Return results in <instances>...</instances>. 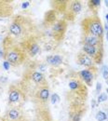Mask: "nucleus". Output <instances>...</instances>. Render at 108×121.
I'll list each match as a JSON object with an SVG mask.
<instances>
[{
    "instance_id": "nucleus-24",
    "label": "nucleus",
    "mask_w": 108,
    "mask_h": 121,
    "mask_svg": "<svg viewBox=\"0 0 108 121\" xmlns=\"http://www.w3.org/2000/svg\"><path fill=\"white\" fill-rule=\"evenodd\" d=\"M3 64H4V67H5V69H6V70H8V69L9 68V65H10V64H9L8 61H6V60H5Z\"/></svg>"
},
{
    "instance_id": "nucleus-17",
    "label": "nucleus",
    "mask_w": 108,
    "mask_h": 121,
    "mask_svg": "<svg viewBox=\"0 0 108 121\" xmlns=\"http://www.w3.org/2000/svg\"><path fill=\"white\" fill-rule=\"evenodd\" d=\"M47 61L51 65L57 66L62 62V58L59 55H50L47 58Z\"/></svg>"
},
{
    "instance_id": "nucleus-19",
    "label": "nucleus",
    "mask_w": 108,
    "mask_h": 121,
    "mask_svg": "<svg viewBox=\"0 0 108 121\" xmlns=\"http://www.w3.org/2000/svg\"><path fill=\"white\" fill-rule=\"evenodd\" d=\"M0 121H29V120H28V118L24 115V116H22V117H19L17 119H10V118H8L5 116H3V117H0Z\"/></svg>"
},
{
    "instance_id": "nucleus-20",
    "label": "nucleus",
    "mask_w": 108,
    "mask_h": 121,
    "mask_svg": "<svg viewBox=\"0 0 108 121\" xmlns=\"http://www.w3.org/2000/svg\"><path fill=\"white\" fill-rule=\"evenodd\" d=\"M96 119L98 121H104L107 119V117H106V114L102 112V111H99L96 115Z\"/></svg>"
},
{
    "instance_id": "nucleus-1",
    "label": "nucleus",
    "mask_w": 108,
    "mask_h": 121,
    "mask_svg": "<svg viewBox=\"0 0 108 121\" xmlns=\"http://www.w3.org/2000/svg\"><path fill=\"white\" fill-rule=\"evenodd\" d=\"M34 28L35 26L33 25L31 20L23 16H16L9 25V34L8 36L14 43H16V39H21L22 42H23L26 39L33 37Z\"/></svg>"
},
{
    "instance_id": "nucleus-21",
    "label": "nucleus",
    "mask_w": 108,
    "mask_h": 121,
    "mask_svg": "<svg viewBox=\"0 0 108 121\" xmlns=\"http://www.w3.org/2000/svg\"><path fill=\"white\" fill-rule=\"evenodd\" d=\"M102 74H103V76L105 80L108 79V66L107 65H104L103 66V69H102Z\"/></svg>"
},
{
    "instance_id": "nucleus-22",
    "label": "nucleus",
    "mask_w": 108,
    "mask_h": 121,
    "mask_svg": "<svg viewBox=\"0 0 108 121\" xmlns=\"http://www.w3.org/2000/svg\"><path fill=\"white\" fill-rule=\"evenodd\" d=\"M60 101V97H59V95L57 94V93H54V94H52L51 95V104H56V103H58Z\"/></svg>"
},
{
    "instance_id": "nucleus-12",
    "label": "nucleus",
    "mask_w": 108,
    "mask_h": 121,
    "mask_svg": "<svg viewBox=\"0 0 108 121\" xmlns=\"http://www.w3.org/2000/svg\"><path fill=\"white\" fill-rule=\"evenodd\" d=\"M77 61L78 64L83 65L85 67L88 68H94V61L91 60V57H89L85 52H83L82 50L79 51L77 55Z\"/></svg>"
},
{
    "instance_id": "nucleus-23",
    "label": "nucleus",
    "mask_w": 108,
    "mask_h": 121,
    "mask_svg": "<svg viewBox=\"0 0 108 121\" xmlns=\"http://www.w3.org/2000/svg\"><path fill=\"white\" fill-rule=\"evenodd\" d=\"M106 100H107V95L105 93H102L98 97V103H102V102H104Z\"/></svg>"
},
{
    "instance_id": "nucleus-6",
    "label": "nucleus",
    "mask_w": 108,
    "mask_h": 121,
    "mask_svg": "<svg viewBox=\"0 0 108 121\" xmlns=\"http://www.w3.org/2000/svg\"><path fill=\"white\" fill-rule=\"evenodd\" d=\"M20 45L23 48L25 53L28 54L29 56H32V57L37 55L39 53V51H40V47L38 45V43L36 42L35 36L26 39L25 41L20 43Z\"/></svg>"
},
{
    "instance_id": "nucleus-3",
    "label": "nucleus",
    "mask_w": 108,
    "mask_h": 121,
    "mask_svg": "<svg viewBox=\"0 0 108 121\" xmlns=\"http://www.w3.org/2000/svg\"><path fill=\"white\" fill-rule=\"evenodd\" d=\"M81 27L83 30V35H90L97 37L103 38L104 29L101 20L98 16L88 17L81 22Z\"/></svg>"
},
{
    "instance_id": "nucleus-9",
    "label": "nucleus",
    "mask_w": 108,
    "mask_h": 121,
    "mask_svg": "<svg viewBox=\"0 0 108 121\" xmlns=\"http://www.w3.org/2000/svg\"><path fill=\"white\" fill-rule=\"evenodd\" d=\"M82 44L83 45L93 46V47H100L103 48V38L97 37L90 35H82Z\"/></svg>"
},
{
    "instance_id": "nucleus-10",
    "label": "nucleus",
    "mask_w": 108,
    "mask_h": 121,
    "mask_svg": "<svg viewBox=\"0 0 108 121\" xmlns=\"http://www.w3.org/2000/svg\"><path fill=\"white\" fill-rule=\"evenodd\" d=\"M34 121H53L52 117L48 110V108H40V107H36L35 109V116Z\"/></svg>"
},
{
    "instance_id": "nucleus-13",
    "label": "nucleus",
    "mask_w": 108,
    "mask_h": 121,
    "mask_svg": "<svg viewBox=\"0 0 108 121\" xmlns=\"http://www.w3.org/2000/svg\"><path fill=\"white\" fill-rule=\"evenodd\" d=\"M79 79L84 81L88 86H91L92 85V81L94 79V74L91 69H87V70H82L80 71L78 74Z\"/></svg>"
},
{
    "instance_id": "nucleus-11",
    "label": "nucleus",
    "mask_w": 108,
    "mask_h": 121,
    "mask_svg": "<svg viewBox=\"0 0 108 121\" xmlns=\"http://www.w3.org/2000/svg\"><path fill=\"white\" fill-rule=\"evenodd\" d=\"M9 92V104H17V103H19V101L21 99V95L22 94L20 87H19V85H12V86H10Z\"/></svg>"
},
{
    "instance_id": "nucleus-15",
    "label": "nucleus",
    "mask_w": 108,
    "mask_h": 121,
    "mask_svg": "<svg viewBox=\"0 0 108 121\" xmlns=\"http://www.w3.org/2000/svg\"><path fill=\"white\" fill-rule=\"evenodd\" d=\"M55 21H56V12L55 10H49L48 11L45 15L44 19V24L47 25H51V24H55Z\"/></svg>"
},
{
    "instance_id": "nucleus-25",
    "label": "nucleus",
    "mask_w": 108,
    "mask_h": 121,
    "mask_svg": "<svg viewBox=\"0 0 108 121\" xmlns=\"http://www.w3.org/2000/svg\"><path fill=\"white\" fill-rule=\"evenodd\" d=\"M101 89H102V84L98 82V83H97V88H96V90H97V91H100Z\"/></svg>"
},
{
    "instance_id": "nucleus-27",
    "label": "nucleus",
    "mask_w": 108,
    "mask_h": 121,
    "mask_svg": "<svg viewBox=\"0 0 108 121\" xmlns=\"http://www.w3.org/2000/svg\"><path fill=\"white\" fill-rule=\"evenodd\" d=\"M106 21H107V24H108V14H106Z\"/></svg>"
},
{
    "instance_id": "nucleus-16",
    "label": "nucleus",
    "mask_w": 108,
    "mask_h": 121,
    "mask_svg": "<svg viewBox=\"0 0 108 121\" xmlns=\"http://www.w3.org/2000/svg\"><path fill=\"white\" fill-rule=\"evenodd\" d=\"M53 6H54V9L57 11H64L67 9L68 6V2L67 1H54L52 2Z\"/></svg>"
},
{
    "instance_id": "nucleus-26",
    "label": "nucleus",
    "mask_w": 108,
    "mask_h": 121,
    "mask_svg": "<svg viewBox=\"0 0 108 121\" xmlns=\"http://www.w3.org/2000/svg\"><path fill=\"white\" fill-rule=\"evenodd\" d=\"M29 6V2H24L23 4H22V9H25V8H27Z\"/></svg>"
},
{
    "instance_id": "nucleus-18",
    "label": "nucleus",
    "mask_w": 108,
    "mask_h": 121,
    "mask_svg": "<svg viewBox=\"0 0 108 121\" xmlns=\"http://www.w3.org/2000/svg\"><path fill=\"white\" fill-rule=\"evenodd\" d=\"M100 4H101L100 0H91L88 3L89 8H90V9L92 10V12L94 13V16H97V10L100 8Z\"/></svg>"
},
{
    "instance_id": "nucleus-7",
    "label": "nucleus",
    "mask_w": 108,
    "mask_h": 121,
    "mask_svg": "<svg viewBox=\"0 0 108 121\" xmlns=\"http://www.w3.org/2000/svg\"><path fill=\"white\" fill-rule=\"evenodd\" d=\"M66 28H67L66 20L62 19V20L58 21L57 22H55V24L52 27V37L54 38V40L60 41L65 34Z\"/></svg>"
},
{
    "instance_id": "nucleus-5",
    "label": "nucleus",
    "mask_w": 108,
    "mask_h": 121,
    "mask_svg": "<svg viewBox=\"0 0 108 121\" xmlns=\"http://www.w3.org/2000/svg\"><path fill=\"white\" fill-rule=\"evenodd\" d=\"M48 96H49V91L48 87H43L40 88L38 91H36L34 95V103L36 107H40V108H45L47 107L48 104Z\"/></svg>"
},
{
    "instance_id": "nucleus-2",
    "label": "nucleus",
    "mask_w": 108,
    "mask_h": 121,
    "mask_svg": "<svg viewBox=\"0 0 108 121\" xmlns=\"http://www.w3.org/2000/svg\"><path fill=\"white\" fill-rule=\"evenodd\" d=\"M3 58L13 67H17L22 64L27 57V54L21 45L14 43L9 36H7L3 40Z\"/></svg>"
},
{
    "instance_id": "nucleus-4",
    "label": "nucleus",
    "mask_w": 108,
    "mask_h": 121,
    "mask_svg": "<svg viewBox=\"0 0 108 121\" xmlns=\"http://www.w3.org/2000/svg\"><path fill=\"white\" fill-rule=\"evenodd\" d=\"M82 51L85 52L89 57L91 58V60L94 61V63H101L103 60V54L104 49L100 47H93V46L83 45Z\"/></svg>"
},
{
    "instance_id": "nucleus-8",
    "label": "nucleus",
    "mask_w": 108,
    "mask_h": 121,
    "mask_svg": "<svg viewBox=\"0 0 108 121\" xmlns=\"http://www.w3.org/2000/svg\"><path fill=\"white\" fill-rule=\"evenodd\" d=\"M81 9H82L81 2L80 1H73L70 4H68L67 9H66V10L64 12V18L66 20L73 21L74 18L81 11Z\"/></svg>"
},
{
    "instance_id": "nucleus-14",
    "label": "nucleus",
    "mask_w": 108,
    "mask_h": 121,
    "mask_svg": "<svg viewBox=\"0 0 108 121\" xmlns=\"http://www.w3.org/2000/svg\"><path fill=\"white\" fill-rule=\"evenodd\" d=\"M13 9L11 4L9 1H1L0 0V18L9 17L12 14Z\"/></svg>"
}]
</instances>
